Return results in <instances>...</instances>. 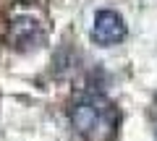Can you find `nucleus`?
Masks as SVG:
<instances>
[{
  "label": "nucleus",
  "mask_w": 157,
  "mask_h": 141,
  "mask_svg": "<svg viewBox=\"0 0 157 141\" xmlns=\"http://www.w3.org/2000/svg\"><path fill=\"white\" fill-rule=\"evenodd\" d=\"M71 123L84 141H115L118 107L102 94H81L71 105Z\"/></svg>",
  "instance_id": "nucleus-1"
},
{
  "label": "nucleus",
  "mask_w": 157,
  "mask_h": 141,
  "mask_svg": "<svg viewBox=\"0 0 157 141\" xmlns=\"http://www.w3.org/2000/svg\"><path fill=\"white\" fill-rule=\"evenodd\" d=\"M45 39H47V29H45L39 16H34L29 11H18L11 16L8 34H6V42L11 50L29 52V50H37Z\"/></svg>",
  "instance_id": "nucleus-2"
},
{
  "label": "nucleus",
  "mask_w": 157,
  "mask_h": 141,
  "mask_svg": "<svg viewBox=\"0 0 157 141\" xmlns=\"http://www.w3.org/2000/svg\"><path fill=\"white\" fill-rule=\"evenodd\" d=\"M126 39V21L121 13L115 11H100L94 16V24H92V42L102 47L118 45V42Z\"/></svg>",
  "instance_id": "nucleus-3"
}]
</instances>
